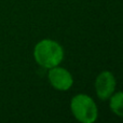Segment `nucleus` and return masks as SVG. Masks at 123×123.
<instances>
[{
  "mask_svg": "<svg viewBox=\"0 0 123 123\" xmlns=\"http://www.w3.org/2000/svg\"><path fill=\"white\" fill-rule=\"evenodd\" d=\"M34 58L39 66L45 69L60 66L64 60V49L52 39H43L34 48Z\"/></svg>",
  "mask_w": 123,
  "mask_h": 123,
  "instance_id": "obj_1",
  "label": "nucleus"
},
{
  "mask_svg": "<svg viewBox=\"0 0 123 123\" xmlns=\"http://www.w3.org/2000/svg\"><path fill=\"white\" fill-rule=\"evenodd\" d=\"M117 80L111 71L104 70L95 79V93L102 100H108L115 93Z\"/></svg>",
  "mask_w": 123,
  "mask_h": 123,
  "instance_id": "obj_3",
  "label": "nucleus"
},
{
  "mask_svg": "<svg viewBox=\"0 0 123 123\" xmlns=\"http://www.w3.org/2000/svg\"><path fill=\"white\" fill-rule=\"evenodd\" d=\"M48 79L52 87L57 91H68L74 85V77L66 68L56 67L50 68L48 72Z\"/></svg>",
  "mask_w": 123,
  "mask_h": 123,
  "instance_id": "obj_4",
  "label": "nucleus"
},
{
  "mask_svg": "<svg viewBox=\"0 0 123 123\" xmlns=\"http://www.w3.org/2000/svg\"><path fill=\"white\" fill-rule=\"evenodd\" d=\"M71 113L81 123H94L98 118V108L86 94H77L70 100Z\"/></svg>",
  "mask_w": 123,
  "mask_h": 123,
  "instance_id": "obj_2",
  "label": "nucleus"
},
{
  "mask_svg": "<svg viewBox=\"0 0 123 123\" xmlns=\"http://www.w3.org/2000/svg\"><path fill=\"white\" fill-rule=\"evenodd\" d=\"M109 107L110 110L116 116L123 118V91L113 93L109 98Z\"/></svg>",
  "mask_w": 123,
  "mask_h": 123,
  "instance_id": "obj_5",
  "label": "nucleus"
}]
</instances>
